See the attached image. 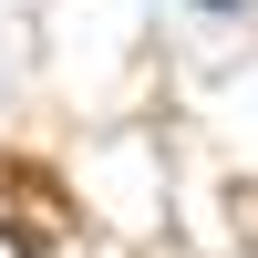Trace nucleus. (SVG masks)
I'll use <instances>...</instances> for the list:
<instances>
[{
    "mask_svg": "<svg viewBox=\"0 0 258 258\" xmlns=\"http://www.w3.org/2000/svg\"><path fill=\"white\" fill-rule=\"evenodd\" d=\"M0 248H21V258H62L73 248V197H62L52 165L0 155Z\"/></svg>",
    "mask_w": 258,
    "mask_h": 258,
    "instance_id": "f257e3e1",
    "label": "nucleus"
}]
</instances>
